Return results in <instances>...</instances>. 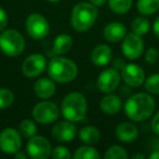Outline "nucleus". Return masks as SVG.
I'll use <instances>...</instances> for the list:
<instances>
[{
	"instance_id": "6",
	"label": "nucleus",
	"mask_w": 159,
	"mask_h": 159,
	"mask_svg": "<svg viewBox=\"0 0 159 159\" xmlns=\"http://www.w3.org/2000/svg\"><path fill=\"white\" fill-rule=\"evenodd\" d=\"M59 108L55 102L44 100L36 105L33 108L32 115L33 118L37 122L43 124H49L52 123L53 121L58 119L59 117Z\"/></svg>"
},
{
	"instance_id": "39",
	"label": "nucleus",
	"mask_w": 159,
	"mask_h": 159,
	"mask_svg": "<svg viewBox=\"0 0 159 159\" xmlns=\"http://www.w3.org/2000/svg\"><path fill=\"white\" fill-rule=\"evenodd\" d=\"M48 1H50V2H58L60 0H48Z\"/></svg>"
},
{
	"instance_id": "32",
	"label": "nucleus",
	"mask_w": 159,
	"mask_h": 159,
	"mask_svg": "<svg viewBox=\"0 0 159 159\" xmlns=\"http://www.w3.org/2000/svg\"><path fill=\"white\" fill-rule=\"evenodd\" d=\"M7 25H8V16L5 10L2 8H0V31H3L7 27Z\"/></svg>"
},
{
	"instance_id": "29",
	"label": "nucleus",
	"mask_w": 159,
	"mask_h": 159,
	"mask_svg": "<svg viewBox=\"0 0 159 159\" xmlns=\"http://www.w3.org/2000/svg\"><path fill=\"white\" fill-rule=\"evenodd\" d=\"M14 100V95L10 89H0V109H6L11 106Z\"/></svg>"
},
{
	"instance_id": "20",
	"label": "nucleus",
	"mask_w": 159,
	"mask_h": 159,
	"mask_svg": "<svg viewBox=\"0 0 159 159\" xmlns=\"http://www.w3.org/2000/svg\"><path fill=\"white\" fill-rule=\"evenodd\" d=\"M72 45H73V40L70 35H68V34H60L53 40V46H52L53 52L56 55L66 53L71 49Z\"/></svg>"
},
{
	"instance_id": "19",
	"label": "nucleus",
	"mask_w": 159,
	"mask_h": 159,
	"mask_svg": "<svg viewBox=\"0 0 159 159\" xmlns=\"http://www.w3.org/2000/svg\"><path fill=\"white\" fill-rule=\"evenodd\" d=\"M122 108V100L117 95H107L100 100V109L107 115H116Z\"/></svg>"
},
{
	"instance_id": "3",
	"label": "nucleus",
	"mask_w": 159,
	"mask_h": 159,
	"mask_svg": "<svg viewBox=\"0 0 159 159\" xmlns=\"http://www.w3.org/2000/svg\"><path fill=\"white\" fill-rule=\"evenodd\" d=\"M98 16V10L93 3H77L71 13V23L75 31L85 32L93 26Z\"/></svg>"
},
{
	"instance_id": "1",
	"label": "nucleus",
	"mask_w": 159,
	"mask_h": 159,
	"mask_svg": "<svg viewBox=\"0 0 159 159\" xmlns=\"http://www.w3.org/2000/svg\"><path fill=\"white\" fill-rule=\"evenodd\" d=\"M155 100L146 93H139L128 98L124 111L129 119L133 121H144L152 115L155 110Z\"/></svg>"
},
{
	"instance_id": "13",
	"label": "nucleus",
	"mask_w": 159,
	"mask_h": 159,
	"mask_svg": "<svg viewBox=\"0 0 159 159\" xmlns=\"http://www.w3.org/2000/svg\"><path fill=\"white\" fill-rule=\"evenodd\" d=\"M122 80L131 87H139L145 82V73L139 66L129 63L123 66L121 72Z\"/></svg>"
},
{
	"instance_id": "16",
	"label": "nucleus",
	"mask_w": 159,
	"mask_h": 159,
	"mask_svg": "<svg viewBox=\"0 0 159 159\" xmlns=\"http://www.w3.org/2000/svg\"><path fill=\"white\" fill-rule=\"evenodd\" d=\"M34 92L38 98H42V99L50 98L56 92V85L53 83V80L51 81L47 77H42L37 80L34 84Z\"/></svg>"
},
{
	"instance_id": "4",
	"label": "nucleus",
	"mask_w": 159,
	"mask_h": 159,
	"mask_svg": "<svg viewBox=\"0 0 159 159\" xmlns=\"http://www.w3.org/2000/svg\"><path fill=\"white\" fill-rule=\"evenodd\" d=\"M48 74L58 83H69L76 77L77 66L70 59L55 57L48 64Z\"/></svg>"
},
{
	"instance_id": "18",
	"label": "nucleus",
	"mask_w": 159,
	"mask_h": 159,
	"mask_svg": "<svg viewBox=\"0 0 159 159\" xmlns=\"http://www.w3.org/2000/svg\"><path fill=\"white\" fill-rule=\"evenodd\" d=\"M111 56H112V51L110 47L107 45H98L92 51L91 59L95 66H104L110 62Z\"/></svg>"
},
{
	"instance_id": "25",
	"label": "nucleus",
	"mask_w": 159,
	"mask_h": 159,
	"mask_svg": "<svg viewBox=\"0 0 159 159\" xmlns=\"http://www.w3.org/2000/svg\"><path fill=\"white\" fill-rule=\"evenodd\" d=\"M149 21L145 18H136L133 20L131 27H132L133 33L137 34V35L142 36L145 35L148 31H149Z\"/></svg>"
},
{
	"instance_id": "21",
	"label": "nucleus",
	"mask_w": 159,
	"mask_h": 159,
	"mask_svg": "<svg viewBox=\"0 0 159 159\" xmlns=\"http://www.w3.org/2000/svg\"><path fill=\"white\" fill-rule=\"evenodd\" d=\"M80 139L83 143L93 145V144L98 143L100 139V133L98 129H96L95 126L87 125L80 131Z\"/></svg>"
},
{
	"instance_id": "10",
	"label": "nucleus",
	"mask_w": 159,
	"mask_h": 159,
	"mask_svg": "<svg viewBox=\"0 0 159 159\" xmlns=\"http://www.w3.org/2000/svg\"><path fill=\"white\" fill-rule=\"evenodd\" d=\"M144 50V42L139 35L130 33L125 35L122 43V52L128 59L135 60L142 56Z\"/></svg>"
},
{
	"instance_id": "30",
	"label": "nucleus",
	"mask_w": 159,
	"mask_h": 159,
	"mask_svg": "<svg viewBox=\"0 0 159 159\" xmlns=\"http://www.w3.org/2000/svg\"><path fill=\"white\" fill-rule=\"evenodd\" d=\"M51 156L55 159H70V150L64 146H57L51 152Z\"/></svg>"
},
{
	"instance_id": "8",
	"label": "nucleus",
	"mask_w": 159,
	"mask_h": 159,
	"mask_svg": "<svg viewBox=\"0 0 159 159\" xmlns=\"http://www.w3.org/2000/svg\"><path fill=\"white\" fill-rule=\"evenodd\" d=\"M25 26L29 35L34 39H42L49 33V23L42 14H31L27 18Z\"/></svg>"
},
{
	"instance_id": "2",
	"label": "nucleus",
	"mask_w": 159,
	"mask_h": 159,
	"mask_svg": "<svg viewBox=\"0 0 159 159\" xmlns=\"http://www.w3.org/2000/svg\"><path fill=\"white\" fill-rule=\"evenodd\" d=\"M87 102L81 93L73 92L64 97L61 105V113L66 120L81 121L86 117Z\"/></svg>"
},
{
	"instance_id": "26",
	"label": "nucleus",
	"mask_w": 159,
	"mask_h": 159,
	"mask_svg": "<svg viewBox=\"0 0 159 159\" xmlns=\"http://www.w3.org/2000/svg\"><path fill=\"white\" fill-rule=\"evenodd\" d=\"M36 131H37L36 124L34 123L32 120L25 119V120H23V121L21 122L20 132L24 137H26V139H31V137H33L34 135L36 134Z\"/></svg>"
},
{
	"instance_id": "15",
	"label": "nucleus",
	"mask_w": 159,
	"mask_h": 159,
	"mask_svg": "<svg viewBox=\"0 0 159 159\" xmlns=\"http://www.w3.org/2000/svg\"><path fill=\"white\" fill-rule=\"evenodd\" d=\"M117 137L123 143H132L139 136V129L131 122H123L117 126Z\"/></svg>"
},
{
	"instance_id": "27",
	"label": "nucleus",
	"mask_w": 159,
	"mask_h": 159,
	"mask_svg": "<svg viewBox=\"0 0 159 159\" xmlns=\"http://www.w3.org/2000/svg\"><path fill=\"white\" fill-rule=\"evenodd\" d=\"M105 158L106 159H126L128 158V154H126L125 149L119 145H113L108 148V150L105 154Z\"/></svg>"
},
{
	"instance_id": "9",
	"label": "nucleus",
	"mask_w": 159,
	"mask_h": 159,
	"mask_svg": "<svg viewBox=\"0 0 159 159\" xmlns=\"http://www.w3.org/2000/svg\"><path fill=\"white\" fill-rule=\"evenodd\" d=\"M21 146H22V139L16 130L8 128L0 133V149L5 154H16L21 149Z\"/></svg>"
},
{
	"instance_id": "5",
	"label": "nucleus",
	"mask_w": 159,
	"mask_h": 159,
	"mask_svg": "<svg viewBox=\"0 0 159 159\" xmlns=\"http://www.w3.org/2000/svg\"><path fill=\"white\" fill-rule=\"evenodd\" d=\"M25 48L24 37L16 30H7L0 35V49L8 57H18Z\"/></svg>"
},
{
	"instance_id": "24",
	"label": "nucleus",
	"mask_w": 159,
	"mask_h": 159,
	"mask_svg": "<svg viewBox=\"0 0 159 159\" xmlns=\"http://www.w3.org/2000/svg\"><path fill=\"white\" fill-rule=\"evenodd\" d=\"M109 8L117 14H124L132 7V0H108Z\"/></svg>"
},
{
	"instance_id": "11",
	"label": "nucleus",
	"mask_w": 159,
	"mask_h": 159,
	"mask_svg": "<svg viewBox=\"0 0 159 159\" xmlns=\"http://www.w3.org/2000/svg\"><path fill=\"white\" fill-rule=\"evenodd\" d=\"M120 73L115 69H107L102 72L98 76L97 85L98 89L102 93H112L118 89L120 84Z\"/></svg>"
},
{
	"instance_id": "36",
	"label": "nucleus",
	"mask_w": 159,
	"mask_h": 159,
	"mask_svg": "<svg viewBox=\"0 0 159 159\" xmlns=\"http://www.w3.org/2000/svg\"><path fill=\"white\" fill-rule=\"evenodd\" d=\"M89 1H91V3L95 5L96 7H99V6H102L105 2H106V0H89Z\"/></svg>"
},
{
	"instance_id": "35",
	"label": "nucleus",
	"mask_w": 159,
	"mask_h": 159,
	"mask_svg": "<svg viewBox=\"0 0 159 159\" xmlns=\"http://www.w3.org/2000/svg\"><path fill=\"white\" fill-rule=\"evenodd\" d=\"M14 157H16V159H26V154H25V152H21V150H19L18 152H16V154H14Z\"/></svg>"
},
{
	"instance_id": "7",
	"label": "nucleus",
	"mask_w": 159,
	"mask_h": 159,
	"mask_svg": "<svg viewBox=\"0 0 159 159\" xmlns=\"http://www.w3.org/2000/svg\"><path fill=\"white\" fill-rule=\"evenodd\" d=\"M26 152L33 159H47L51 155L50 142L44 136L34 135L27 142Z\"/></svg>"
},
{
	"instance_id": "28",
	"label": "nucleus",
	"mask_w": 159,
	"mask_h": 159,
	"mask_svg": "<svg viewBox=\"0 0 159 159\" xmlns=\"http://www.w3.org/2000/svg\"><path fill=\"white\" fill-rule=\"evenodd\" d=\"M145 89L149 94H159V74H152L145 81Z\"/></svg>"
},
{
	"instance_id": "33",
	"label": "nucleus",
	"mask_w": 159,
	"mask_h": 159,
	"mask_svg": "<svg viewBox=\"0 0 159 159\" xmlns=\"http://www.w3.org/2000/svg\"><path fill=\"white\" fill-rule=\"evenodd\" d=\"M152 130L154 131V133L159 135V111L156 113V116H154L152 120Z\"/></svg>"
},
{
	"instance_id": "17",
	"label": "nucleus",
	"mask_w": 159,
	"mask_h": 159,
	"mask_svg": "<svg viewBox=\"0 0 159 159\" xmlns=\"http://www.w3.org/2000/svg\"><path fill=\"white\" fill-rule=\"evenodd\" d=\"M126 35V29L122 23L112 22L109 23L104 30V36L108 42L118 43L122 40Z\"/></svg>"
},
{
	"instance_id": "37",
	"label": "nucleus",
	"mask_w": 159,
	"mask_h": 159,
	"mask_svg": "<svg viewBox=\"0 0 159 159\" xmlns=\"http://www.w3.org/2000/svg\"><path fill=\"white\" fill-rule=\"evenodd\" d=\"M149 158L150 159H159V150H155L154 152L149 155Z\"/></svg>"
},
{
	"instance_id": "34",
	"label": "nucleus",
	"mask_w": 159,
	"mask_h": 159,
	"mask_svg": "<svg viewBox=\"0 0 159 159\" xmlns=\"http://www.w3.org/2000/svg\"><path fill=\"white\" fill-rule=\"evenodd\" d=\"M152 30H154V33L157 37H159V16L155 20L154 25H152Z\"/></svg>"
},
{
	"instance_id": "22",
	"label": "nucleus",
	"mask_w": 159,
	"mask_h": 159,
	"mask_svg": "<svg viewBox=\"0 0 159 159\" xmlns=\"http://www.w3.org/2000/svg\"><path fill=\"white\" fill-rule=\"evenodd\" d=\"M137 10L144 16H152L159 9V0H139L136 3Z\"/></svg>"
},
{
	"instance_id": "12",
	"label": "nucleus",
	"mask_w": 159,
	"mask_h": 159,
	"mask_svg": "<svg viewBox=\"0 0 159 159\" xmlns=\"http://www.w3.org/2000/svg\"><path fill=\"white\" fill-rule=\"evenodd\" d=\"M46 66V59L40 53L31 55L22 64V72L27 77H36L40 75Z\"/></svg>"
},
{
	"instance_id": "31",
	"label": "nucleus",
	"mask_w": 159,
	"mask_h": 159,
	"mask_svg": "<svg viewBox=\"0 0 159 159\" xmlns=\"http://www.w3.org/2000/svg\"><path fill=\"white\" fill-rule=\"evenodd\" d=\"M158 55H159L158 50H157L156 48H154V47H150V48L146 51V55H145L146 61L149 64H154L155 62L157 61V59H158Z\"/></svg>"
},
{
	"instance_id": "38",
	"label": "nucleus",
	"mask_w": 159,
	"mask_h": 159,
	"mask_svg": "<svg viewBox=\"0 0 159 159\" xmlns=\"http://www.w3.org/2000/svg\"><path fill=\"white\" fill-rule=\"evenodd\" d=\"M132 158H133V159H137V158L144 159V158H145V156H144L143 154H136V155H134V156H133Z\"/></svg>"
},
{
	"instance_id": "23",
	"label": "nucleus",
	"mask_w": 159,
	"mask_h": 159,
	"mask_svg": "<svg viewBox=\"0 0 159 159\" xmlns=\"http://www.w3.org/2000/svg\"><path fill=\"white\" fill-rule=\"evenodd\" d=\"M74 159H99L100 155L95 148L91 146H82L77 148L73 154Z\"/></svg>"
},
{
	"instance_id": "14",
	"label": "nucleus",
	"mask_w": 159,
	"mask_h": 159,
	"mask_svg": "<svg viewBox=\"0 0 159 159\" xmlns=\"http://www.w3.org/2000/svg\"><path fill=\"white\" fill-rule=\"evenodd\" d=\"M53 139L58 142L62 143H68L72 141L76 135V126L72 123V121H61L55 124L52 128Z\"/></svg>"
}]
</instances>
